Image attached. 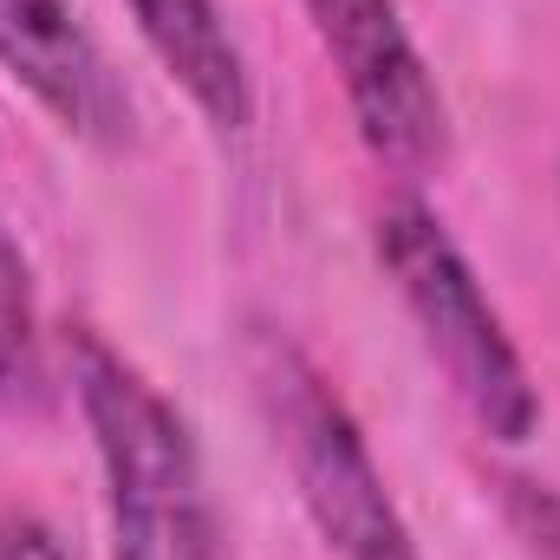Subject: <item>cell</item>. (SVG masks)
<instances>
[{
    "label": "cell",
    "mask_w": 560,
    "mask_h": 560,
    "mask_svg": "<svg viewBox=\"0 0 560 560\" xmlns=\"http://www.w3.org/2000/svg\"><path fill=\"white\" fill-rule=\"evenodd\" d=\"M66 359L105 469L112 560H235L189 418L85 326L66 339Z\"/></svg>",
    "instance_id": "cell-1"
},
{
    "label": "cell",
    "mask_w": 560,
    "mask_h": 560,
    "mask_svg": "<svg viewBox=\"0 0 560 560\" xmlns=\"http://www.w3.org/2000/svg\"><path fill=\"white\" fill-rule=\"evenodd\" d=\"M242 372L319 541L339 560H423L359 418L346 411L332 378L306 359V346L275 319H248Z\"/></svg>",
    "instance_id": "cell-2"
},
{
    "label": "cell",
    "mask_w": 560,
    "mask_h": 560,
    "mask_svg": "<svg viewBox=\"0 0 560 560\" xmlns=\"http://www.w3.org/2000/svg\"><path fill=\"white\" fill-rule=\"evenodd\" d=\"M378 268L392 275L405 313L418 319L430 359L443 365L450 392L463 398V411L482 423L495 443H528L541 430V392L528 359L515 352L495 300L482 293V280L469 268V255L456 248V235L436 222V209L423 202H392L372 229Z\"/></svg>",
    "instance_id": "cell-3"
},
{
    "label": "cell",
    "mask_w": 560,
    "mask_h": 560,
    "mask_svg": "<svg viewBox=\"0 0 560 560\" xmlns=\"http://www.w3.org/2000/svg\"><path fill=\"white\" fill-rule=\"evenodd\" d=\"M313 20L319 52L332 59L359 143L398 170L430 176L450 163V105L423 66L418 39L398 13V0H300Z\"/></svg>",
    "instance_id": "cell-4"
},
{
    "label": "cell",
    "mask_w": 560,
    "mask_h": 560,
    "mask_svg": "<svg viewBox=\"0 0 560 560\" xmlns=\"http://www.w3.org/2000/svg\"><path fill=\"white\" fill-rule=\"evenodd\" d=\"M0 66L59 131L98 150H125L138 138L131 92L72 0H0Z\"/></svg>",
    "instance_id": "cell-5"
},
{
    "label": "cell",
    "mask_w": 560,
    "mask_h": 560,
    "mask_svg": "<svg viewBox=\"0 0 560 560\" xmlns=\"http://www.w3.org/2000/svg\"><path fill=\"white\" fill-rule=\"evenodd\" d=\"M143 46L156 52V66L189 92V105L209 118V131L235 138L255 125V85H248V59L222 20L215 0H131Z\"/></svg>",
    "instance_id": "cell-6"
},
{
    "label": "cell",
    "mask_w": 560,
    "mask_h": 560,
    "mask_svg": "<svg viewBox=\"0 0 560 560\" xmlns=\"http://www.w3.org/2000/svg\"><path fill=\"white\" fill-rule=\"evenodd\" d=\"M39 392H46V372H39L33 268H26L13 229L0 222V405H7V411H33Z\"/></svg>",
    "instance_id": "cell-7"
},
{
    "label": "cell",
    "mask_w": 560,
    "mask_h": 560,
    "mask_svg": "<svg viewBox=\"0 0 560 560\" xmlns=\"http://www.w3.org/2000/svg\"><path fill=\"white\" fill-rule=\"evenodd\" d=\"M502 509L535 560H560V495L535 476H502Z\"/></svg>",
    "instance_id": "cell-8"
},
{
    "label": "cell",
    "mask_w": 560,
    "mask_h": 560,
    "mask_svg": "<svg viewBox=\"0 0 560 560\" xmlns=\"http://www.w3.org/2000/svg\"><path fill=\"white\" fill-rule=\"evenodd\" d=\"M0 560H66V548L33 509H0Z\"/></svg>",
    "instance_id": "cell-9"
}]
</instances>
